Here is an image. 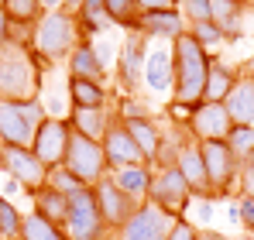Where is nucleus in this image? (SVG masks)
I'll return each instance as SVG.
<instances>
[{
	"mask_svg": "<svg viewBox=\"0 0 254 240\" xmlns=\"http://www.w3.org/2000/svg\"><path fill=\"white\" fill-rule=\"evenodd\" d=\"M69 137H72V127L65 117H45L35 130L31 151L45 168H59L65 161V151H69Z\"/></svg>",
	"mask_w": 254,
	"mask_h": 240,
	"instance_id": "nucleus-12",
	"label": "nucleus"
},
{
	"mask_svg": "<svg viewBox=\"0 0 254 240\" xmlns=\"http://www.w3.org/2000/svg\"><path fill=\"white\" fill-rule=\"evenodd\" d=\"M196 223H213V199H196Z\"/></svg>",
	"mask_w": 254,
	"mask_h": 240,
	"instance_id": "nucleus-44",
	"label": "nucleus"
},
{
	"mask_svg": "<svg viewBox=\"0 0 254 240\" xmlns=\"http://www.w3.org/2000/svg\"><path fill=\"white\" fill-rule=\"evenodd\" d=\"M114 175V182L124 189L130 199L144 202L148 199V189H151V179H155V168L151 165H127L121 172H110Z\"/></svg>",
	"mask_w": 254,
	"mask_h": 240,
	"instance_id": "nucleus-26",
	"label": "nucleus"
},
{
	"mask_svg": "<svg viewBox=\"0 0 254 240\" xmlns=\"http://www.w3.org/2000/svg\"><path fill=\"white\" fill-rule=\"evenodd\" d=\"M42 7H45V10H62L65 0H42Z\"/></svg>",
	"mask_w": 254,
	"mask_h": 240,
	"instance_id": "nucleus-47",
	"label": "nucleus"
},
{
	"mask_svg": "<svg viewBox=\"0 0 254 240\" xmlns=\"http://www.w3.org/2000/svg\"><path fill=\"white\" fill-rule=\"evenodd\" d=\"M10 45V21H7V14L0 10V48H7Z\"/></svg>",
	"mask_w": 254,
	"mask_h": 240,
	"instance_id": "nucleus-45",
	"label": "nucleus"
},
{
	"mask_svg": "<svg viewBox=\"0 0 254 240\" xmlns=\"http://www.w3.org/2000/svg\"><path fill=\"white\" fill-rule=\"evenodd\" d=\"M230 127H234V120L227 114V107L223 103H206V100L192 107L189 123H186V130H189V137L196 144H203V141H227Z\"/></svg>",
	"mask_w": 254,
	"mask_h": 240,
	"instance_id": "nucleus-14",
	"label": "nucleus"
},
{
	"mask_svg": "<svg viewBox=\"0 0 254 240\" xmlns=\"http://www.w3.org/2000/svg\"><path fill=\"white\" fill-rule=\"evenodd\" d=\"M227 148L237 155V158L244 161L248 155H254V127H230V134H227Z\"/></svg>",
	"mask_w": 254,
	"mask_h": 240,
	"instance_id": "nucleus-34",
	"label": "nucleus"
},
{
	"mask_svg": "<svg viewBox=\"0 0 254 240\" xmlns=\"http://www.w3.org/2000/svg\"><path fill=\"white\" fill-rule=\"evenodd\" d=\"M48 117L42 100L35 103H0V144L31 148L38 123Z\"/></svg>",
	"mask_w": 254,
	"mask_h": 240,
	"instance_id": "nucleus-5",
	"label": "nucleus"
},
{
	"mask_svg": "<svg viewBox=\"0 0 254 240\" xmlns=\"http://www.w3.org/2000/svg\"><path fill=\"white\" fill-rule=\"evenodd\" d=\"M179 220L158 209L155 202H137V209L127 216V223L114 234V240H165Z\"/></svg>",
	"mask_w": 254,
	"mask_h": 240,
	"instance_id": "nucleus-10",
	"label": "nucleus"
},
{
	"mask_svg": "<svg viewBox=\"0 0 254 240\" xmlns=\"http://www.w3.org/2000/svg\"><path fill=\"white\" fill-rule=\"evenodd\" d=\"M93 48H96V59L103 62V69L114 72V62H117V52H121V41H114L110 35H103V38L93 41Z\"/></svg>",
	"mask_w": 254,
	"mask_h": 240,
	"instance_id": "nucleus-35",
	"label": "nucleus"
},
{
	"mask_svg": "<svg viewBox=\"0 0 254 240\" xmlns=\"http://www.w3.org/2000/svg\"><path fill=\"white\" fill-rule=\"evenodd\" d=\"M65 96H69V107H83V110H107V103H110V86H107V82L65 76Z\"/></svg>",
	"mask_w": 254,
	"mask_h": 240,
	"instance_id": "nucleus-18",
	"label": "nucleus"
},
{
	"mask_svg": "<svg viewBox=\"0 0 254 240\" xmlns=\"http://www.w3.org/2000/svg\"><path fill=\"white\" fill-rule=\"evenodd\" d=\"M0 196L14 202V199H21V196H28V192H24V185H21L17 179H10V175H7V182H3V189H0Z\"/></svg>",
	"mask_w": 254,
	"mask_h": 240,
	"instance_id": "nucleus-43",
	"label": "nucleus"
},
{
	"mask_svg": "<svg viewBox=\"0 0 254 240\" xmlns=\"http://www.w3.org/2000/svg\"><path fill=\"white\" fill-rule=\"evenodd\" d=\"M65 69H69V76H76V79H93V82H107L110 79V72H107L103 62L96 59L93 41H79V45L72 48V55L65 59Z\"/></svg>",
	"mask_w": 254,
	"mask_h": 240,
	"instance_id": "nucleus-21",
	"label": "nucleus"
},
{
	"mask_svg": "<svg viewBox=\"0 0 254 240\" xmlns=\"http://www.w3.org/2000/svg\"><path fill=\"white\" fill-rule=\"evenodd\" d=\"M237 196H251L254 199V155L241 161V179H237Z\"/></svg>",
	"mask_w": 254,
	"mask_h": 240,
	"instance_id": "nucleus-38",
	"label": "nucleus"
},
{
	"mask_svg": "<svg viewBox=\"0 0 254 240\" xmlns=\"http://www.w3.org/2000/svg\"><path fill=\"white\" fill-rule=\"evenodd\" d=\"M124 127L130 130L134 144L141 148V158L144 165L155 168V158H158V148H162V123L155 117H137V120H124Z\"/></svg>",
	"mask_w": 254,
	"mask_h": 240,
	"instance_id": "nucleus-22",
	"label": "nucleus"
},
{
	"mask_svg": "<svg viewBox=\"0 0 254 240\" xmlns=\"http://www.w3.org/2000/svg\"><path fill=\"white\" fill-rule=\"evenodd\" d=\"M83 7H89V10H103V0H86Z\"/></svg>",
	"mask_w": 254,
	"mask_h": 240,
	"instance_id": "nucleus-49",
	"label": "nucleus"
},
{
	"mask_svg": "<svg viewBox=\"0 0 254 240\" xmlns=\"http://www.w3.org/2000/svg\"><path fill=\"white\" fill-rule=\"evenodd\" d=\"M31 202H35V213L38 216H45L48 223H55V227H65V216H69V196H62V192H55V189H38L35 196H31Z\"/></svg>",
	"mask_w": 254,
	"mask_h": 240,
	"instance_id": "nucleus-27",
	"label": "nucleus"
},
{
	"mask_svg": "<svg viewBox=\"0 0 254 240\" xmlns=\"http://www.w3.org/2000/svg\"><path fill=\"white\" fill-rule=\"evenodd\" d=\"M45 89V65L24 45L0 48V103H35Z\"/></svg>",
	"mask_w": 254,
	"mask_h": 240,
	"instance_id": "nucleus-1",
	"label": "nucleus"
},
{
	"mask_svg": "<svg viewBox=\"0 0 254 240\" xmlns=\"http://www.w3.org/2000/svg\"><path fill=\"white\" fill-rule=\"evenodd\" d=\"M45 185L48 189H55V192H62V196H76V192H83V189H89V185H83L65 165H59V168H48V179H45Z\"/></svg>",
	"mask_w": 254,
	"mask_h": 240,
	"instance_id": "nucleus-31",
	"label": "nucleus"
},
{
	"mask_svg": "<svg viewBox=\"0 0 254 240\" xmlns=\"http://www.w3.org/2000/svg\"><path fill=\"white\" fill-rule=\"evenodd\" d=\"M144 86L151 93H169L175 86V69H172V45H158L151 41L148 59H144Z\"/></svg>",
	"mask_w": 254,
	"mask_h": 240,
	"instance_id": "nucleus-17",
	"label": "nucleus"
},
{
	"mask_svg": "<svg viewBox=\"0 0 254 240\" xmlns=\"http://www.w3.org/2000/svg\"><path fill=\"white\" fill-rule=\"evenodd\" d=\"M148 48H151V41L144 35H137V31H127V38L121 41V52H117V62H114V79H117L124 96H134L137 86H144Z\"/></svg>",
	"mask_w": 254,
	"mask_h": 240,
	"instance_id": "nucleus-8",
	"label": "nucleus"
},
{
	"mask_svg": "<svg viewBox=\"0 0 254 240\" xmlns=\"http://www.w3.org/2000/svg\"><path fill=\"white\" fill-rule=\"evenodd\" d=\"M117 120H137V117H151V110L141 103V100H134V96H124L121 103H117Z\"/></svg>",
	"mask_w": 254,
	"mask_h": 240,
	"instance_id": "nucleus-37",
	"label": "nucleus"
},
{
	"mask_svg": "<svg viewBox=\"0 0 254 240\" xmlns=\"http://www.w3.org/2000/svg\"><path fill=\"white\" fill-rule=\"evenodd\" d=\"M199 155L206 165V182H210V199H230L237 192L241 179V158L227 148V141H203Z\"/></svg>",
	"mask_w": 254,
	"mask_h": 240,
	"instance_id": "nucleus-4",
	"label": "nucleus"
},
{
	"mask_svg": "<svg viewBox=\"0 0 254 240\" xmlns=\"http://www.w3.org/2000/svg\"><path fill=\"white\" fill-rule=\"evenodd\" d=\"M83 3H86V0H65V7H62V10H69V14H79V10H83Z\"/></svg>",
	"mask_w": 254,
	"mask_h": 240,
	"instance_id": "nucleus-46",
	"label": "nucleus"
},
{
	"mask_svg": "<svg viewBox=\"0 0 254 240\" xmlns=\"http://www.w3.org/2000/svg\"><path fill=\"white\" fill-rule=\"evenodd\" d=\"M251 7H254V0H251Z\"/></svg>",
	"mask_w": 254,
	"mask_h": 240,
	"instance_id": "nucleus-50",
	"label": "nucleus"
},
{
	"mask_svg": "<svg viewBox=\"0 0 254 240\" xmlns=\"http://www.w3.org/2000/svg\"><path fill=\"white\" fill-rule=\"evenodd\" d=\"M223 107L237 127H254V79L241 76L237 86L230 89V96L223 100Z\"/></svg>",
	"mask_w": 254,
	"mask_h": 240,
	"instance_id": "nucleus-24",
	"label": "nucleus"
},
{
	"mask_svg": "<svg viewBox=\"0 0 254 240\" xmlns=\"http://www.w3.org/2000/svg\"><path fill=\"white\" fill-rule=\"evenodd\" d=\"M199 234H203V230H199L192 220H186V216H182V220L172 227V234L165 240H199Z\"/></svg>",
	"mask_w": 254,
	"mask_h": 240,
	"instance_id": "nucleus-39",
	"label": "nucleus"
},
{
	"mask_svg": "<svg viewBox=\"0 0 254 240\" xmlns=\"http://www.w3.org/2000/svg\"><path fill=\"white\" fill-rule=\"evenodd\" d=\"M189 35L199 41V45H203V48H206L210 55L216 52V48H220V45H227L223 31H220V28H216L213 21H199V24H189Z\"/></svg>",
	"mask_w": 254,
	"mask_h": 240,
	"instance_id": "nucleus-33",
	"label": "nucleus"
},
{
	"mask_svg": "<svg viewBox=\"0 0 254 240\" xmlns=\"http://www.w3.org/2000/svg\"><path fill=\"white\" fill-rule=\"evenodd\" d=\"M65 237L69 240H110V230L100 216V206L93 189H83L69 199V216H65Z\"/></svg>",
	"mask_w": 254,
	"mask_h": 240,
	"instance_id": "nucleus-7",
	"label": "nucleus"
},
{
	"mask_svg": "<svg viewBox=\"0 0 254 240\" xmlns=\"http://www.w3.org/2000/svg\"><path fill=\"white\" fill-rule=\"evenodd\" d=\"M134 31L144 35L148 41H165V45H172L182 31H189V24H186L182 10H141Z\"/></svg>",
	"mask_w": 254,
	"mask_h": 240,
	"instance_id": "nucleus-16",
	"label": "nucleus"
},
{
	"mask_svg": "<svg viewBox=\"0 0 254 240\" xmlns=\"http://www.w3.org/2000/svg\"><path fill=\"white\" fill-rule=\"evenodd\" d=\"M83 35L76 24V14H69V10H45L42 21L31 28V52L38 55L45 69L65 62Z\"/></svg>",
	"mask_w": 254,
	"mask_h": 240,
	"instance_id": "nucleus-3",
	"label": "nucleus"
},
{
	"mask_svg": "<svg viewBox=\"0 0 254 240\" xmlns=\"http://www.w3.org/2000/svg\"><path fill=\"white\" fill-rule=\"evenodd\" d=\"M137 10H179L182 0H134Z\"/></svg>",
	"mask_w": 254,
	"mask_h": 240,
	"instance_id": "nucleus-42",
	"label": "nucleus"
},
{
	"mask_svg": "<svg viewBox=\"0 0 254 240\" xmlns=\"http://www.w3.org/2000/svg\"><path fill=\"white\" fill-rule=\"evenodd\" d=\"M165 114H169V123H179V127H186V123H189V114H192V107H186V103H179V100H169Z\"/></svg>",
	"mask_w": 254,
	"mask_h": 240,
	"instance_id": "nucleus-41",
	"label": "nucleus"
},
{
	"mask_svg": "<svg viewBox=\"0 0 254 240\" xmlns=\"http://www.w3.org/2000/svg\"><path fill=\"white\" fill-rule=\"evenodd\" d=\"M21 223H24V213L10 199L0 196V240H17L21 237Z\"/></svg>",
	"mask_w": 254,
	"mask_h": 240,
	"instance_id": "nucleus-32",
	"label": "nucleus"
},
{
	"mask_svg": "<svg viewBox=\"0 0 254 240\" xmlns=\"http://www.w3.org/2000/svg\"><path fill=\"white\" fill-rule=\"evenodd\" d=\"M93 196H96V206H100V216L107 223L110 234H117L127 223V216L137 209V199H130L124 189L114 182V175H103L96 185H93Z\"/></svg>",
	"mask_w": 254,
	"mask_h": 240,
	"instance_id": "nucleus-13",
	"label": "nucleus"
},
{
	"mask_svg": "<svg viewBox=\"0 0 254 240\" xmlns=\"http://www.w3.org/2000/svg\"><path fill=\"white\" fill-rule=\"evenodd\" d=\"M148 202H155V206L165 209L169 216L182 220V216L189 213V206L196 202V196H192V189L186 185L182 172H179L175 165H169V168H158V172H155L151 189H148Z\"/></svg>",
	"mask_w": 254,
	"mask_h": 240,
	"instance_id": "nucleus-6",
	"label": "nucleus"
},
{
	"mask_svg": "<svg viewBox=\"0 0 254 240\" xmlns=\"http://www.w3.org/2000/svg\"><path fill=\"white\" fill-rule=\"evenodd\" d=\"M172 69H175V86H172V100L196 107L203 103L206 93V72H210V52L192 38L189 31H182L172 41Z\"/></svg>",
	"mask_w": 254,
	"mask_h": 240,
	"instance_id": "nucleus-2",
	"label": "nucleus"
},
{
	"mask_svg": "<svg viewBox=\"0 0 254 240\" xmlns=\"http://www.w3.org/2000/svg\"><path fill=\"white\" fill-rule=\"evenodd\" d=\"M0 172L17 179L28 196L45 189V179H48V168L35 158V151L31 148H14V144H0Z\"/></svg>",
	"mask_w": 254,
	"mask_h": 240,
	"instance_id": "nucleus-11",
	"label": "nucleus"
},
{
	"mask_svg": "<svg viewBox=\"0 0 254 240\" xmlns=\"http://www.w3.org/2000/svg\"><path fill=\"white\" fill-rule=\"evenodd\" d=\"M237 209H241V227H244V234L254 237V199L251 196H241V199H237Z\"/></svg>",
	"mask_w": 254,
	"mask_h": 240,
	"instance_id": "nucleus-40",
	"label": "nucleus"
},
{
	"mask_svg": "<svg viewBox=\"0 0 254 240\" xmlns=\"http://www.w3.org/2000/svg\"><path fill=\"white\" fill-rule=\"evenodd\" d=\"M103 14L110 17L114 28H124V31H134L137 17H141V10H137L134 0H103Z\"/></svg>",
	"mask_w": 254,
	"mask_h": 240,
	"instance_id": "nucleus-30",
	"label": "nucleus"
},
{
	"mask_svg": "<svg viewBox=\"0 0 254 240\" xmlns=\"http://www.w3.org/2000/svg\"><path fill=\"white\" fill-rule=\"evenodd\" d=\"M186 24H199V21H210V0H182L179 3Z\"/></svg>",
	"mask_w": 254,
	"mask_h": 240,
	"instance_id": "nucleus-36",
	"label": "nucleus"
},
{
	"mask_svg": "<svg viewBox=\"0 0 254 240\" xmlns=\"http://www.w3.org/2000/svg\"><path fill=\"white\" fill-rule=\"evenodd\" d=\"M210 21L227 41L244 38V0H210Z\"/></svg>",
	"mask_w": 254,
	"mask_h": 240,
	"instance_id": "nucleus-20",
	"label": "nucleus"
},
{
	"mask_svg": "<svg viewBox=\"0 0 254 240\" xmlns=\"http://www.w3.org/2000/svg\"><path fill=\"white\" fill-rule=\"evenodd\" d=\"M83 185H96L103 175H110V168H107V158H103V144H96V141H89L83 134H72L69 137V151H65V161H62Z\"/></svg>",
	"mask_w": 254,
	"mask_h": 240,
	"instance_id": "nucleus-9",
	"label": "nucleus"
},
{
	"mask_svg": "<svg viewBox=\"0 0 254 240\" xmlns=\"http://www.w3.org/2000/svg\"><path fill=\"white\" fill-rule=\"evenodd\" d=\"M237 79H241V72L234 65H227V62H220V59L210 55V72H206V93H203V100L206 103H223L230 96V89L237 86Z\"/></svg>",
	"mask_w": 254,
	"mask_h": 240,
	"instance_id": "nucleus-25",
	"label": "nucleus"
},
{
	"mask_svg": "<svg viewBox=\"0 0 254 240\" xmlns=\"http://www.w3.org/2000/svg\"><path fill=\"white\" fill-rule=\"evenodd\" d=\"M227 216H230V223H241V209H237V202H230V209H227Z\"/></svg>",
	"mask_w": 254,
	"mask_h": 240,
	"instance_id": "nucleus-48",
	"label": "nucleus"
},
{
	"mask_svg": "<svg viewBox=\"0 0 254 240\" xmlns=\"http://www.w3.org/2000/svg\"><path fill=\"white\" fill-rule=\"evenodd\" d=\"M17 240H69V237H65V230H62V227L48 223L45 216H38V213L31 209V213H24L21 237H17Z\"/></svg>",
	"mask_w": 254,
	"mask_h": 240,
	"instance_id": "nucleus-29",
	"label": "nucleus"
},
{
	"mask_svg": "<svg viewBox=\"0 0 254 240\" xmlns=\"http://www.w3.org/2000/svg\"><path fill=\"white\" fill-rule=\"evenodd\" d=\"M69 127H72V134H83L89 141H103V134H107V127L114 123V114L110 110H83V107H69Z\"/></svg>",
	"mask_w": 254,
	"mask_h": 240,
	"instance_id": "nucleus-23",
	"label": "nucleus"
},
{
	"mask_svg": "<svg viewBox=\"0 0 254 240\" xmlns=\"http://www.w3.org/2000/svg\"><path fill=\"white\" fill-rule=\"evenodd\" d=\"M0 10L7 14L14 28H35L45 14L42 0H0Z\"/></svg>",
	"mask_w": 254,
	"mask_h": 240,
	"instance_id": "nucleus-28",
	"label": "nucleus"
},
{
	"mask_svg": "<svg viewBox=\"0 0 254 240\" xmlns=\"http://www.w3.org/2000/svg\"><path fill=\"white\" fill-rule=\"evenodd\" d=\"M175 168L182 172V179H186V185L192 189L196 199H210L206 165H203V155H199V144H196V141H189V144L182 148V155H179V161H175Z\"/></svg>",
	"mask_w": 254,
	"mask_h": 240,
	"instance_id": "nucleus-19",
	"label": "nucleus"
},
{
	"mask_svg": "<svg viewBox=\"0 0 254 240\" xmlns=\"http://www.w3.org/2000/svg\"><path fill=\"white\" fill-rule=\"evenodd\" d=\"M100 144H103V158H107V168L110 172H121L127 165H144L141 148L134 144L130 130L124 127V120H117V114H114V123L107 127V134H103Z\"/></svg>",
	"mask_w": 254,
	"mask_h": 240,
	"instance_id": "nucleus-15",
	"label": "nucleus"
}]
</instances>
